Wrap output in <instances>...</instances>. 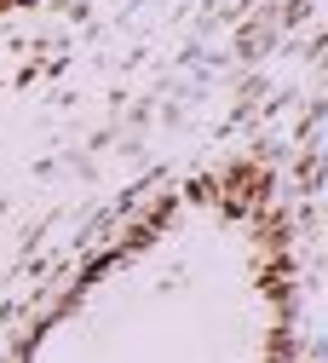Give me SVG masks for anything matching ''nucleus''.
Segmentation results:
<instances>
[{"label":"nucleus","mask_w":328,"mask_h":363,"mask_svg":"<svg viewBox=\"0 0 328 363\" xmlns=\"http://www.w3.org/2000/svg\"><path fill=\"white\" fill-rule=\"evenodd\" d=\"M294 242L259 173L162 196L35 323L18 363H288Z\"/></svg>","instance_id":"1"},{"label":"nucleus","mask_w":328,"mask_h":363,"mask_svg":"<svg viewBox=\"0 0 328 363\" xmlns=\"http://www.w3.org/2000/svg\"><path fill=\"white\" fill-rule=\"evenodd\" d=\"M29 6H40V0H0V18H18V12H29Z\"/></svg>","instance_id":"2"}]
</instances>
